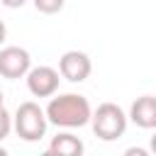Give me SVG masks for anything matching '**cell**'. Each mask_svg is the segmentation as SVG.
Returning <instances> with one entry per match:
<instances>
[{
	"mask_svg": "<svg viewBox=\"0 0 156 156\" xmlns=\"http://www.w3.org/2000/svg\"><path fill=\"white\" fill-rule=\"evenodd\" d=\"M90 117H93V110H90L88 98L76 95V93L56 95V98H51L49 105H46V119H49L51 124H56V127L76 129V127L88 124Z\"/></svg>",
	"mask_w": 156,
	"mask_h": 156,
	"instance_id": "1",
	"label": "cell"
},
{
	"mask_svg": "<svg viewBox=\"0 0 156 156\" xmlns=\"http://www.w3.org/2000/svg\"><path fill=\"white\" fill-rule=\"evenodd\" d=\"M127 119H129V117L124 115V110H122L119 105H115V102H102V105H98V110L93 112L90 124H93L95 136H100L102 141H115V139H119V136L124 134Z\"/></svg>",
	"mask_w": 156,
	"mask_h": 156,
	"instance_id": "2",
	"label": "cell"
},
{
	"mask_svg": "<svg viewBox=\"0 0 156 156\" xmlns=\"http://www.w3.org/2000/svg\"><path fill=\"white\" fill-rule=\"evenodd\" d=\"M46 124H49L46 110H41L32 100L22 102L17 107V112H15V132L24 141H39L44 136V132H46Z\"/></svg>",
	"mask_w": 156,
	"mask_h": 156,
	"instance_id": "3",
	"label": "cell"
},
{
	"mask_svg": "<svg viewBox=\"0 0 156 156\" xmlns=\"http://www.w3.org/2000/svg\"><path fill=\"white\" fill-rule=\"evenodd\" d=\"M32 71V56L22 46H2L0 49V76L17 80Z\"/></svg>",
	"mask_w": 156,
	"mask_h": 156,
	"instance_id": "4",
	"label": "cell"
},
{
	"mask_svg": "<svg viewBox=\"0 0 156 156\" xmlns=\"http://www.w3.org/2000/svg\"><path fill=\"white\" fill-rule=\"evenodd\" d=\"M90 71H93V63H90L85 51H76L73 49V51H66L58 58V73L71 83H83L90 76Z\"/></svg>",
	"mask_w": 156,
	"mask_h": 156,
	"instance_id": "5",
	"label": "cell"
},
{
	"mask_svg": "<svg viewBox=\"0 0 156 156\" xmlns=\"http://www.w3.org/2000/svg\"><path fill=\"white\" fill-rule=\"evenodd\" d=\"M58 71L51 66H37L27 73V88L34 98H51L58 90Z\"/></svg>",
	"mask_w": 156,
	"mask_h": 156,
	"instance_id": "6",
	"label": "cell"
},
{
	"mask_svg": "<svg viewBox=\"0 0 156 156\" xmlns=\"http://www.w3.org/2000/svg\"><path fill=\"white\" fill-rule=\"evenodd\" d=\"M129 119L141 129H156V98L141 95L129 107Z\"/></svg>",
	"mask_w": 156,
	"mask_h": 156,
	"instance_id": "7",
	"label": "cell"
},
{
	"mask_svg": "<svg viewBox=\"0 0 156 156\" xmlns=\"http://www.w3.org/2000/svg\"><path fill=\"white\" fill-rule=\"evenodd\" d=\"M49 149H54V151L61 154V156H83V141H80L76 134H71V132L56 134V136L51 139Z\"/></svg>",
	"mask_w": 156,
	"mask_h": 156,
	"instance_id": "8",
	"label": "cell"
},
{
	"mask_svg": "<svg viewBox=\"0 0 156 156\" xmlns=\"http://www.w3.org/2000/svg\"><path fill=\"white\" fill-rule=\"evenodd\" d=\"M32 2H34V7H37L39 12H44V15H54V12H58V10L63 7L66 0H32Z\"/></svg>",
	"mask_w": 156,
	"mask_h": 156,
	"instance_id": "9",
	"label": "cell"
},
{
	"mask_svg": "<svg viewBox=\"0 0 156 156\" xmlns=\"http://www.w3.org/2000/svg\"><path fill=\"white\" fill-rule=\"evenodd\" d=\"M12 124H15V122H12V117L7 115V110H5V107H0V141H2V139L10 134Z\"/></svg>",
	"mask_w": 156,
	"mask_h": 156,
	"instance_id": "10",
	"label": "cell"
},
{
	"mask_svg": "<svg viewBox=\"0 0 156 156\" xmlns=\"http://www.w3.org/2000/svg\"><path fill=\"white\" fill-rule=\"evenodd\" d=\"M124 156H154V154L149 149H144V146H129L124 151Z\"/></svg>",
	"mask_w": 156,
	"mask_h": 156,
	"instance_id": "11",
	"label": "cell"
},
{
	"mask_svg": "<svg viewBox=\"0 0 156 156\" xmlns=\"http://www.w3.org/2000/svg\"><path fill=\"white\" fill-rule=\"evenodd\" d=\"M0 2H2L5 7H10V10H15V7H22V5L27 2V0H0Z\"/></svg>",
	"mask_w": 156,
	"mask_h": 156,
	"instance_id": "12",
	"label": "cell"
},
{
	"mask_svg": "<svg viewBox=\"0 0 156 156\" xmlns=\"http://www.w3.org/2000/svg\"><path fill=\"white\" fill-rule=\"evenodd\" d=\"M5 37H7V27H5V22L0 20V44L5 41Z\"/></svg>",
	"mask_w": 156,
	"mask_h": 156,
	"instance_id": "13",
	"label": "cell"
},
{
	"mask_svg": "<svg viewBox=\"0 0 156 156\" xmlns=\"http://www.w3.org/2000/svg\"><path fill=\"white\" fill-rule=\"evenodd\" d=\"M39 156H61V154H56L54 149H46V151H44V154H39Z\"/></svg>",
	"mask_w": 156,
	"mask_h": 156,
	"instance_id": "14",
	"label": "cell"
},
{
	"mask_svg": "<svg viewBox=\"0 0 156 156\" xmlns=\"http://www.w3.org/2000/svg\"><path fill=\"white\" fill-rule=\"evenodd\" d=\"M151 154L156 156V132H154V136H151Z\"/></svg>",
	"mask_w": 156,
	"mask_h": 156,
	"instance_id": "15",
	"label": "cell"
},
{
	"mask_svg": "<svg viewBox=\"0 0 156 156\" xmlns=\"http://www.w3.org/2000/svg\"><path fill=\"white\" fill-rule=\"evenodd\" d=\"M0 156H10V154H7V151H5V149H0Z\"/></svg>",
	"mask_w": 156,
	"mask_h": 156,
	"instance_id": "16",
	"label": "cell"
},
{
	"mask_svg": "<svg viewBox=\"0 0 156 156\" xmlns=\"http://www.w3.org/2000/svg\"><path fill=\"white\" fill-rule=\"evenodd\" d=\"M2 100H5V98H2V90H0V107H2Z\"/></svg>",
	"mask_w": 156,
	"mask_h": 156,
	"instance_id": "17",
	"label": "cell"
}]
</instances>
